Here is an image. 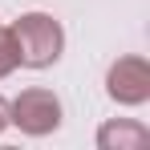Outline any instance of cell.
I'll return each mask as SVG.
<instances>
[{
  "mask_svg": "<svg viewBox=\"0 0 150 150\" xmlns=\"http://www.w3.org/2000/svg\"><path fill=\"white\" fill-rule=\"evenodd\" d=\"M21 69V49H16V37H12V28L0 25V81L8 73H16Z\"/></svg>",
  "mask_w": 150,
  "mask_h": 150,
  "instance_id": "cell-5",
  "label": "cell"
},
{
  "mask_svg": "<svg viewBox=\"0 0 150 150\" xmlns=\"http://www.w3.org/2000/svg\"><path fill=\"white\" fill-rule=\"evenodd\" d=\"M150 142V130L134 118H110L98 130V150H142Z\"/></svg>",
  "mask_w": 150,
  "mask_h": 150,
  "instance_id": "cell-4",
  "label": "cell"
},
{
  "mask_svg": "<svg viewBox=\"0 0 150 150\" xmlns=\"http://www.w3.org/2000/svg\"><path fill=\"white\" fill-rule=\"evenodd\" d=\"M105 98L134 110V105H146L150 101V61L138 53H126L118 57L110 69H105Z\"/></svg>",
  "mask_w": 150,
  "mask_h": 150,
  "instance_id": "cell-3",
  "label": "cell"
},
{
  "mask_svg": "<svg viewBox=\"0 0 150 150\" xmlns=\"http://www.w3.org/2000/svg\"><path fill=\"white\" fill-rule=\"evenodd\" d=\"M8 98H4V93H0V134H4V130H8Z\"/></svg>",
  "mask_w": 150,
  "mask_h": 150,
  "instance_id": "cell-6",
  "label": "cell"
},
{
  "mask_svg": "<svg viewBox=\"0 0 150 150\" xmlns=\"http://www.w3.org/2000/svg\"><path fill=\"white\" fill-rule=\"evenodd\" d=\"M8 122L16 126L21 134H28V138H49L65 122V105H61V98L53 89L33 85V89H21L16 98L8 101Z\"/></svg>",
  "mask_w": 150,
  "mask_h": 150,
  "instance_id": "cell-2",
  "label": "cell"
},
{
  "mask_svg": "<svg viewBox=\"0 0 150 150\" xmlns=\"http://www.w3.org/2000/svg\"><path fill=\"white\" fill-rule=\"evenodd\" d=\"M12 37L21 49V65L25 69H53L65 53V28L53 12H21L12 21Z\"/></svg>",
  "mask_w": 150,
  "mask_h": 150,
  "instance_id": "cell-1",
  "label": "cell"
}]
</instances>
